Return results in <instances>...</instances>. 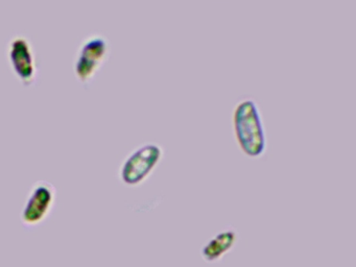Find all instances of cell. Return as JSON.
I'll use <instances>...</instances> for the list:
<instances>
[{
  "label": "cell",
  "mask_w": 356,
  "mask_h": 267,
  "mask_svg": "<svg viewBox=\"0 0 356 267\" xmlns=\"http://www.w3.org/2000/svg\"><path fill=\"white\" fill-rule=\"evenodd\" d=\"M231 121L239 150L248 158H261L268 148V137L261 111L255 98H241L233 106Z\"/></svg>",
  "instance_id": "cell-1"
},
{
  "label": "cell",
  "mask_w": 356,
  "mask_h": 267,
  "mask_svg": "<svg viewBox=\"0 0 356 267\" xmlns=\"http://www.w3.org/2000/svg\"><path fill=\"white\" fill-rule=\"evenodd\" d=\"M164 148L156 142H147L124 158L118 170L122 185L137 187L145 183L163 160Z\"/></svg>",
  "instance_id": "cell-2"
},
{
  "label": "cell",
  "mask_w": 356,
  "mask_h": 267,
  "mask_svg": "<svg viewBox=\"0 0 356 267\" xmlns=\"http://www.w3.org/2000/svg\"><path fill=\"white\" fill-rule=\"evenodd\" d=\"M111 54L109 40L101 33H92L81 42L74 58V73L82 85L95 79Z\"/></svg>",
  "instance_id": "cell-3"
},
{
  "label": "cell",
  "mask_w": 356,
  "mask_h": 267,
  "mask_svg": "<svg viewBox=\"0 0 356 267\" xmlns=\"http://www.w3.org/2000/svg\"><path fill=\"white\" fill-rule=\"evenodd\" d=\"M7 58L16 79L24 87H31L36 81L38 68L30 40L22 35L12 38L8 44Z\"/></svg>",
  "instance_id": "cell-4"
},
{
  "label": "cell",
  "mask_w": 356,
  "mask_h": 267,
  "mask_svg": "<svg viewBox=\"0 0 356 267\" xmlns=\"http://www.w3.org/2000/svg\"><path fill=\"white\" fill-rule=\"evenodd\" d=\"M57 197L53 184L39 181L33 185L22 208L20 219L26 227H36L51 214Z\"/></svg>",
  "instance_id": "cell-5"
},
{
  "label": "cell",
  "mask_w": 356,
  "mask_h": 267,
  "mask_svg": "<svg viewBox=\"0 0 356 267\" xmlns=\"http://www.w3.org/2000/svg\"><path fill=\"white\" fill-rule=\"evenodd\" d=\"M237 240H238V234L233 227H228L218 232L202 246V259L207 263L218 262L234 248Z\"/></svg>",
  "instance_id": "cell-6"
}]
</instances>
